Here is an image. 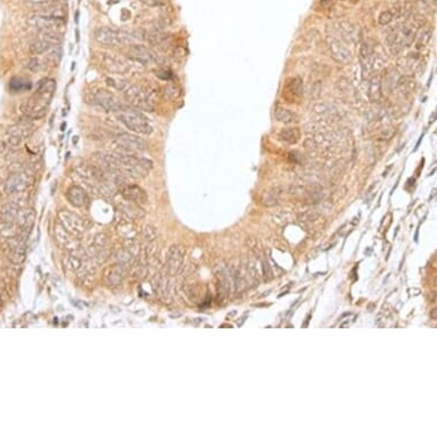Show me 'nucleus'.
<instances>
[{
  "label": "nucleus",
  "instance_id": "c9c22d12",
  "mask_svg": "<svg viewBox=\"0 0 437 437\" xmlns=\"http://www.w3.org/2000/svg\"><path fill=\"white\" fill-rule=\"evenodd\" d=\"M394 18H395V15H394V13H392V12H390V10L384 12V13L380 15L379 23L381 26H387L392 21V20H394Z\"/></svg>",
  "mask_w": 437,
  "mask_h": 437
},
{
  "label": "nucleus",
  "instance_id": "4be33fe9",
  "mask_svg": "<svg viewBox=\"0 0 437 437\" xmlns=\"http://www.w3.org/2000/svg\"><path fill=\"white\" fill-rule=\"evenodd\" d=\"M66 197L68 202L72 206H74V208H85L90 202L88 194L79 186H71L66 190Z\"/></svg>",
  "mask_w": 437,
  "mask_h": 437
},
{
  "label": "nucleus",
  "instance_id": "6e6552de",
  "mask_svg": "<svg viewBox=\"0 0 437 437\" xmlns=\"http://www.w3.org/2000/svg\"><path fill=\"white\" fill-rule=\"evenodd\" d=\"M416 28L411 23L404 22L397 24L395 28H392L390 32L388 34L387 40L392 47L400 50L404 47L410 46L416 40Z\"/></svg>",
  "mask_w": 437,
  "mask_h": 437
},
{
  "label": "nucleus",
  "instance_id": "aec40b11",
  "mask_svg": "<svg viewBox=\"0 0 437 437\" xmlns=\"http://www.w3.org/2000/svg\"><path fill=\"white\" fill-rule=\"evenodd\" d=\"M336 34L341 40L346 44H356L360 39L358 30L350 22L340 21L336 23Z\"/></svg>",
  "mask_w": 437,
  "mask_h": 437
},
{
  "label": "nucleus",
  "instance_id": "1a4fd4ad",
  "mask_svg": "<svg viewBox=\"0 0 437 437\" xmlns=\"http://www.w3.org/2000/svg\"><path fill=\"white\" fill-rule=\"evenodd\" d=\"M34 184V174L30 170L21 168L10 174L4 182V189L10 194H21Z\"/></svg>",
  "mask_w": 437,
  "mask_h": 437
},
{
  "label": "nucleus",
  "instance_id": "2f4dec72",
  "mask_svg": "<svg viewBox=\"0 0 437 437\" xmlns=\"http://www.w3.org/2000/svg\"><path fill=\"white\" fill-rule=\"evenodd\" d=\"M130 221L132 220H130L128 218V220L122 222V224L118 226V232H120L122 236L127 238V240H133L135 234H136V230H135L134 226Z\"/></svg>",
  "mask_w": 437,
  "mask_h": 437
},
{
  "label": "nucleus",
  "instance_id": "0eeeda50",
  "mask_svg": "<svg viewBox=\"0 0 437 437\" xmlns=\"http://www.w3.org/2000/svg\"><path fill=\"white\" fill-rule=\"evenodd\" d=\"M86 102L111 112H117L124 106L116 94L106 88H98L90 92L86 96Z\"/></svg>",
  "mask_w": 437,
  "mask_h": 437
},
{
  "label": "nucleus",
  "instance_id": "ddd939ff",
  "mask_svg": "<svg viewBox=\"0 0 437 437\" xmlns=\"http://www.w3.org/2000/svg\"><path fill=\"white\" fill-rule=\"evenodd\" d=\"M26 22L28 24L36 28L39 31H50V32L60 34V31L63 30V28H64V21L46 16V15L39 13V12L30 14L28 16Z\"/></svg>",
  "mask_w": 437,
  "mask_h": 437
},
{
  "label": "nucleus",
  "instance_id": "c756f323",
  "mask_svg": "<svg viewBox=\"0 0 437 437\" xmlns=\"http://www.w3.org/2000/svg\"><path fill=\"white\" fill-rule=\"evenodd\" d=\"M275 118L284 124H292V122H298L296 114L292 112L290 109L283 108V106H277L275 109Z\"/></svg>",
  "mask_w": 437,
  "mask_h": 437
},
{
  "label": "nucleus",
  "instance_id": "37998d69",
  "mask_svg": "<svg viewBox=\"0 0 437 437\" xmlns=\"http://www.w3.org/2000/svg\"><path fill=\"white\" fill-rule=\"evenodd\" d=\"M312 318V315H308V317L307 318H306V323L304 324H302V328H307L308 326V323H309V320Z\"/></svg>",
  "mask_w": 437,
  "mask_h": 437
},
{
  "label": "nucleus",
  "instance_id": "7ed1b4c3",
  "mask_svg": "<svg viewBox=\"0 0 437 437\" xmlns=\"http://www.w3.org/2000/svg\"><path fill=\"white\" fill-rule=\"evenodd\" d=\"M114 114L118 120L132 132L141 135H150L152 133V125L140 110L124 106Z\"/></svg>",
  "mask_w": 437,
  "mask_h": 437
},
{
  "label": "nucleus",
  "instance_id": "473e14b6",
  "mask_svg": "<svg viewBox=\"0 0 437 437\" xmlns=\"http://www.w3.org/2000/svg\"><path fill=\"white\" fill-rule=\"evenodd\" d=\"M278 202H280V192H277V189L264 192V196H262V202L268 208L278 205Z\"/></svg>",
  "mask_w": 437,
  "mask_h": 437
},
{
  "label": "nucleus",
  "instance_id": "393cba45",
  "mask_svg": "<svg viewBox=\"0 0 437 437\" xmlns=\"http://www.w3.org/2000/svg\"><path fill=\"white\" fill-rule=\"evenodd\" d=\"M127 269L120 264H114L106 272V283L110 286H118L122 283L126 276Z\"/></svg>",
  "mask_w": 437,
  "mask_h": 437
},
{
  "label": "nucleus",
  "instance_id": "ea45409f",
  "mask_svg": "<svg viewBox=\"0 0 437 437\" xmlns=\"http://www.w3.org/2000/svg\"><path fill=\"white\" fill-rule=\"evenodd\" d=\"M28 69H29L30 71H38L39 69H40V62H39V60L38 58H31L30 61H29V63H28Z\"/></svg>",
  "mask_w": 437,
  "mask_h": 437
},
{
  "label": "nucleus",
  "instance_id": "9b49d317",
  "mask_svg": "<svg viewBox=\"0 0 437 437\" xmlns=\"http://www.w3.org/2000/svg\"><path fill=\"white\" fill-rule=\"evenodd\" d=\"M36 126L30 119L24 118L8 127L6 132V143L12 148L18 146L26 138H30L34 133Z\"/></svg>",
  "mask_w": 437,
  "mask_h": 437
},
{
  "label": "nucleus",
  "instance_id": "f8f14e48",
  "mask_svg": "<svg viewBox=\"0 0 437 437\" xmlns=\"http://www.w3.org/2000/svg\"><path fill=\"white\" fill-rule=\"evenodd\" d=\"M328 42V48L330 50L332 58L334 60L336 63L342 66H347L352 61V54L349 48L346 46V44L341 40L340 38H338V36H334L333 34H328L326 37Z\"/></svg>",
  "mask_w": 437,
  "mask_h": 437
},
{
  "label": "nucleus",
  "instance_id": "a878e982",
  "mask_svg": "<svg viewBox=\"0 0 437 437\" xmlns=\"http://www.w3.org/2000/svg\"><path fill=\"white\" fill-rule=\"evenodd\" d=\"M382 96V79L380 74H373L368 82V98L372 103H378Z\"/></svg>",
  "mask_w": 437,
  "mask_h": 437
},
{
  "label": "nucleus",
  "instance_id": "5701e85b",
  "mask_svg": "<svg viewBox=\"0 0 437 437\" xmlns=\"http://www.w3.org/2000/svg\"><path fill=\"white\" fill-rule=\"evenodd\" d=\"M54 232H55V240H56L58 245H61L62 248H66L69 250L78 248L76 243L77 237H74L71 235V234L68 232L66 230L58 224V222L56 224V226H55Z\"/></svg>",
  "mask_w": 437,
  "mask_h": 437
},
{
  "label": "nucleus",
  "instance_id": "6ab92c4d",
  "mask_svg": "<svg viewBox=\"0 0 437 437\" xmlns=\"http://www.w3.org/2000/svg\"><path fill=\"white\" fill-rule=\"evenodd\" d=\"M120 194L126 200L135 202L138 205H144L148 202V196L141 186L136 184H126L120 189Z\"/></svg>",
  "mask_w": 437,
  "mask_h": 437
},
{
  "label": "nucleus",
  "instance_id": "f03ea898",
  "mask_svg": "<svg viewBox=\"0 0 437 437\" xmlns=\"http://www.w3.org/2000/svg\"><path fill=\"white\" fill-rule=\"evenodd\" d=\"M106 82H108L109 85L119 90L122 94V96L125 98V100L133 108L146 111L154 110V104H156V100H154V93H152V90H149L148 88H146V87L141 85L130 84V82L126 80H120V79L108 78Z\"/></svg>",
  "mask_w": 437,
  "mask_h": 437
},
{
  "label": "nucleus",
  "instance_id": "7c9ffc66",
  "mask_svg": "<svg viewBox=\"0 0 437 437\" xmlns=\"http://www.w3.org/2000/svg\"><path fill=\"white\" fill-rule=\"evenodd\" d=\"M116 259L118 264L122 266V267L128 270V268L134 262V256L128 251V250H122V251L118 252Z\"/></svg>",
  "mask_w": 437,
  "mask_h": 437
},
{
  "label": "nucleus",
  "instance_id": "b1692460",
  "mask_svg": "<svg viewBox=\"0 0 437 437\" xmlns=\"http://www.w3.org/2000/svg\"><path fill=\"white\" fill-rule=\"evenodd\" d=\"M119 210L130 220H138L144 216V212L140 205L124 200L119 204Z\"/></svg>",
  "mask_w": 437,
  "mask_h": 437
},
{
  "label": "nucleus",
  "instance_id": "20e7f679",
  "mask_svg": "<svg viewBox=\"0 0 437 437\" xmlns=\"http://www.w3.org/2000/svg\"><path fill=\"white\" fill-rule=\"evenodd\" d=\"M116 154L118 158V168L124 176L133 178H142L148 176L150 170H152L154 164L148 158L138 157L136 154Z\"/></svg>",
  "mask_w": 437,
  "mask_h": 437
},
{
  "label": "nucleus",
  "instance_id": "4468645a",
  "mask_svg": "<svg viewBox=\"0 0 437 437\" xmlns=\"http://www.w3.org/2000/svg\"><path fill=\"white\" fill-rule=\"evenodd\" d=\"M127 58L133 60V61L140 63L141 66L146 64H154V63L160 62V56L152 50L149 47L141 44H132V45L127 46Z\"/></svg>",
  "mask_w": 437,
  "mask_h": 437
},
{
  "label": "nucleus",
  "instance_id": "79ce46f5",
  "mask_svg": "<svg viewBox=\"0 0 437 437\" xmlns=\"http://www.w3.org/2000/svg\"><path fill=\"white\" fill-rule=\"evenodd\" d=\"M430 318L436 320H437V309H432L430 312Z\"/></svg>",
  "mask_w": 437,
  "mask_h": 437
},
{
  "label": "nucleus",
  "instance_id": "a211bd4d",
  "mask_svg": "<svg viewBox=\"0 0 437 437\" xmlns=\"http://www.w3.org/2000/svg\"><path fill=\"white\" fill-rule=\"evenodd\" d=\"M304 95L302 80L300 78H288L283 87V96L290 103H298Z\"/></svg>",
  "mask_w": 437,
  "mask_h": 437
},
{
  "label": "nucleus",
  "instance_id": "58836bf2",
  "mask_svg": "<svg viewBox=\"0 0 437 437\" xmlns=\"http://www.w3.org/2000/svg\"><path fill=\"white\" fill-rule=\"evenodd\" d=\"M262 270H264V278L267 280H272V269H270V267H269V264H268V262L267 261H262Z\"/></svg>",
  "mask_w": 437,
  "mask_h": 437
},
{
  "label": "nucleus",
  "instance_id": "dca6fc26",
  "mask_svg": "<svg viewBox=\"0 0 437 437\" xmlns=\"http://www.w3.org/2000/svg\"><path fill=\"white\" fill-rule=\"evenodd\" d=\"M95 264H100L109 258V244L106 237L103 234H98L94 237L88 251H86Z\"/></svg>",
  "mask_w": 437,
  "mask_h": 437
},
{
  "label": "nucleus",
  "instance_id": "39448f33",
  "mask_svg": "<svg viewBox=\"0 0 437 437\" xmlns=\"http://www.w3.org/2000/svg\"><path fill=\"white\" fill-rule=\"evenodd\" d=\"M146 148H148V143L134 134H119L111 141V149L116 154H136L144 152Z\"/></svg>",
  "mask_w": 437,
  "mask_h": 437
},
{
  "label": "nucleus",
  "instance_id": "423d86ee",
  "mask_svg": "<svg viewBox=\"0 0 437 437\" xmlns=\"http://www.w3.org/2000/svg\"><path fill=\"white\" fill-rule=\"evenodd\" d=\"M100 63L106 72L114 74V76L128 74L135 70L136 64H140V63L135 62L128 58L119 56V55L114 54H101Z\"/></svg>",
  "mask_w": 437,
  "mask_h": 437
},
{
  "label": "nucleus",
  "instance_id": "9d476101",
  "mask_svg": "<svg viewBox=\"0 0 437 437\" xmlns=\"http://www.w3.org/2000/svg\"><path fill=\"white\" fill-rule=\"evenodd\" d=\"M58 221L68 232L77 238L84 235L88 229V224L85 218L69 210H60L58 212Z\"/></svg>",
  "mask_w": 437,
  "mask_h": 437
},
{
  "label": "nucleus",
  "instance_id": "72a5a7b5",
  "mask_svg": "<svg viewBox=\"0 0 437 437\" xmlns=\"http://www.w3.org/2000/svg\"><path fill=\"white\" fill-rule=\"evenodd\" d=\"M416 50L424 48V47H426L429 44V42H430L432 30L424 29L422 31H421L419 36H416Z\"/></svg>",
  "mask_w": 437,
  "mask_h": 437
},
{
  "label": "nucleus",
  "instance_id": "a19ab883",
  "mask_svg": "<svg viewBox=\"0 0 437 437\" xmlns=\"http://www.w3.org/2000/svg\"><path fill=\"white\" fill-rule=\"evenodd\" d=\"M394 134H395V128L389 127V128H386L382 133H381L380 138H381V140H389V138H390Z\"/></svg>",
  "mask_w": 437,
  "mask_h": 437
},
{
  "label": "nucleus",
  "instance_id": "2eb2a0df",
  "mask_svg": "<svg viewBox=\"0 0 437 437\" xmlns=\"http://www.w3.org/2000/svg\"><path fill=\"white\" fill-rule=\"evenodd\" d=\"M61 37L58 32L50 31H39V34L36 40L30 45V53L32 55H40L48 50L50 47L60 45Z\"/></svg>",
  "mask_w": 437,
  "mask_h": 437
},
{
  "label": "nucleus",
  "instance_id": "c85d7f7f",
  "mask_svg": "<svg viewBox=\"0 0 437 437\" xmlns=\"http://www.w3.org/2000/svg\"><path fill=\"white\" fill-rule=\"evenodd\" d=\"M278 138L280 141L288 143V144H296L300 140V130L296 127H288V128L280 130Z\"/></svg>",
  "mask_w": 437,
  "mask_h": 437
},
{
  "label": "nucleus",
  "instance_id": "bb28decb",
  "mask_svg": "<svg viewBox=\"0 0 437 437\" xmlns=\"http://www.w3.org/2000/svg\"><path fill=\"white\" fill-rule=\"evenodd\" d=\"M314 112L323 117V120H330V119H334L338 117V109L336 106L324 102L317 103V104L314 106Z\"/></svg>",
  "mask_w": 437,
  "mask_h": 437
},
{
  "label": "nucleus",
  "instance_id": "f704fd0d",
  "mask_svg": "<svg viewBox=\"0 0 437 437\" xmlns=\"http://www.w3.org/2000/svg\"><path fill=\"white\" fill-rule=\"evenodd\" d=\"M142 237L146 242H154L157 238V230L152 224H146L142 229Z\"/></svg>",
  "mask_w": 437,
  "mask_h": 437
},
{
  "label": "nucleus",
  "instance_id": "f3484780",
  "mask_svg": "<svg viewBox=\"0 0 437 437\" xmlns=\"http://www.w3.org/2000/svg\"><path fill=\"white\" fill-rule=\"evenodd\" d=\"M186 251L181 245H173L166 254V272L170 276H176L184 268Z\"/></svg>",
  "mask_w": 437,
  "mask_h": 437
},
{
  "label": "nucleus",
  "instance_id": "cd10ccee",
  "mask_svg": "<svg viewBox=\"0 0 437 437\" xmlns=\"http://www.w3.org/2000/svg\"><path fill=\"white\" fill-rule=\"evenodd\" d=\"M346 162L341 158L336 157H328V160L325 164V168H326L328 173L331 176H338L339 174L344 172Z\"/></svg>",
  "mask_w": 437,
  "mask_h": 437
},
{
  "label": "nucleus",
  "instance_id": "4c0bfd02",
  "mask_svg": "<svg viewBox=\"0 0 437 437\" xmlns=\"http://www.w3.org/2000/svg\"><path fill=\"white\" fill-rule=\"evenodd\" d=\"M140 2L149 7H160L165 5V0H140Z\"/></svg>",
  "mask_w": 437,
  "mask_h": 437
},
{
  "label": "nucleus",
  "instance_id": "e433bc0d",
  "mask_svg": "<svg viewBox=\"0 0 437 437\" xmlns=\"http://www.w3.org/2000/svg\"><path fill=\"white\" fill-rule=\"evenodd\" d=\"M322 92V82H316L315 84L312 85V90H310V95L314 98H317L320 96V94Z\"/></svg>",
  "mask_w": 437,
  "mask_h": 437
},
{
  "label": "nucleus",
  "instance_id": "f257e3e1",
  "mask_svg": "<svg viewBox=\"0 0 437 437\" xmlns=\"http://www.w3.org/2000/svg\"><path fill=\"white\" fill-rule=\"evenodd\" d=\"M56 90V82L45 78L39 82L36 92L21 104V111L24 117L36 120L46 116L47 110Z\"/></svg>",
  "mask_w": 437,
  "mask_h": 437
},
{
  "label": "nucleus",
  "instance_id": "412c9836",
  "mask_svg": "<svg viewBox=\"0 0 437 437\" xmlns=\"http://www.w3.org/2000/svg\"><path fill=\"white\" fill-rule=\"evenodd\" d=\"M400 70L405 74H412L420 70L422 64V56L416 53H410L397 62Z\"/></svg>",
  "mask_w": 437,
  "mask_h": 437
}]
</instances>
